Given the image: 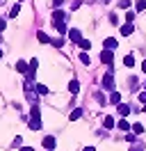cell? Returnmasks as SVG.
Returning a JSON list of instances; mask_svg holds the SVG:
<instances>
[{
	"label": "cell",
	"mask_w": 146,
	"mask_h": 151,
	"mask_svg": "<svg viewBox=\"0 0 146 151\" xmlns=\"http://www.w3.org/2000/svg\"><path fill=\"white\" fill-rule=\"evenodd\" d=\"M100 62H105V64L114 62V50H107V48H105V50L100 53Z\"/></svg>",
	"instance_id": "1"
},
{
	"label": "cell",
	"mask_w": 146,
	"mask_h": 151,
	"mask_svg": "<svg viewBox=\"0 0 146 151\" xmlns=\"http://www.w3.org/2000/svg\"><path fill=\"white\" fill-rule=\"evenodd\" d=\"M103 87H105V89H112V87H114V73H112V71L105 73V78H103Z\"/></svg>",
	"instance_id": "2"
},
{
	"label": "cell",
	"mask_w": 146,
	"mask_h": 151,
	"mask_svg": "<svg viewBox=\"0 0 146 151\" xmlns=\"http://www.w3.org/2000/svg\"><path fill=\"white\" fill-rule=\"evenodd\" d=\"M103 44H105V48H107V50H117V46H119V41H117L114 37H107Z\"/></svg>",
	"instance_id": "3"
},
{
	"label": "cell",
	"mask_w": 146,
	"mask_h": 151,
	"mask_svg": "<svg viewBox=\"0 0 146 151\" xmlns=\"http://www.w3.org/2000/svg\"><path fill=\"white\" fill-rule=\"evenodd\" d=\"M69 37H71V41H82V32L78 28H71V32H69Z\"/></svg>",
	"instance_id": "4"
},
{
	"label": "cell",
	"mask_w": 146,
	"mask_h": 151,
	"mask_svg": "<svg viewBox=\"0 0 146 151\" xmlns=\"http://www.w3.org/2000/svg\"><path fill=\"white\" fill-rule=\"evenodd\" d=\"M44 147L48 151H53V147H55V137L53 135H48V137H44Z\"/></svg>",
	"instance_id": "5"
},
{
	"label": "cell",
	"mask_w": 146,
	"mask_h": 151,
	"mask_svg": "<svg viewBox=\"0 0 146 151\" xmlns=\"http://www.w3.org/2000/svg\"><path fill=\"white\" fill-rule=\"evenodd\" d=\"M119 101H121V94H119V92H112V94H110V103L119 105Z\"/></svg>",
	"instance_id": "6"
},
{
	"label": "cell",
	"mask_w": 146,
	"mask_h": 151,
	"mask_svg": "<svg viewBox=\"0 0 146 151\" xmlns=\"http://www.w3.org/2000/svg\"><path fill=\"white\" fill-rule=\"evenodd\" d=\"M123 64L132 69V66H135V55H126V57H123Z\"/></svg>",
	"instance_id": "7"
},
{
	"label": "cell",
	"mask_w": 146,
	"mask_h": 151,
	"mask_svg": "<svg viewBox=\"0 0 146 151\" xmlns=\"http://www.w3.org/2000/svg\"><path fill=\"white\" fill-rule=\"evenodd\" d=\"M36 39H39V41H44V44H48V41H50V37H48L46 32H41V30L36 32Z\"/></svg>",
	"instance_id": "8"
},
{
	"label": "cell",
	"mask_w": 146,
	"mask_h": 151,
	"mask_svg": "<svg viewBox=\"0 0 146 151\" xmlns=\"http://www.w3.org/2000/svg\"><path fill=\"white\" fill-rule=\"evenodd\" d=\"M69 89H71L73 94H75V92H80V83H78V80H71V85H69Z\"/></svg>",
	"instance_id": "9"
},
{
	"label": "cell",
	"mask_w": 146,
	"mask_h": 151,
	"mask_svg": "<svg viewBox=\"0 0 146 151\" xmlns=\"http://www.w3.org/2000/svg\"><path fill=\"white\" fill-rule=\"evenodd\" d=\"M117 110H119V114H128V112H130V105H121V103H119Z\"/></svg>",
	"instance_id": "10"
},
{
	"label": "cell",
	"mask_w": 146,
	"mask_h": 151,
	"mask_svg": "<svg viewBox=\"0 0 146 151\" xmlns=\"http://www.w3.org/2000/svg\"><path fill=\"white\" fill-rule=\"evenodd\" d=\"M80 117H82V110L78 108V110H73V112H71V122H78Z\"/></svg>",
	"instance_id": "11"
},
{
	"label": "cell",
	"mask_w": 146,
	"mask_h": 151,
	"mask_svg": "<svg viewBox=\"0 0 146 151\" xmlns=\"http://www.w3.org/2000/svg\"><path fill=\"white\" fill-rule=\"evenodd\" d=\"M16 69L21 71V73H25V71H30V66H27L25 62H18V64H16Z\"/></svg>",
	"instance_id": "12"
},
{
	"label": "cell",
	"mask_w": 146,
	"mask_h": 151,
	"mask_svg": "<svg viewBox=\"0 0 146 151\" xmlns=\"http://www.w3.org/2000/svg\"><path fill=\"white\" fill-rule=\"evenodd\" d=\"M105 128H114V117H105Z\"/></svg>",
	"instance_id": "13"
},
{
	"label": "cell",
	"mask_w": 146,
	"mask_h": 151,
	"mask_svg": "<svg viewBox=\"0 0 146 151\" xmlns=\"http://www.w3.org/2000/svg\"><path fill=\"white\" fill-rule=\"evenodd\" d=\"M121 35H132V25H123V28H121Z\"/></svg>",
	"instance_id": "14"
},
{
	"label": "cell",
	"mask_w": 146,
	"mask_h": 151,
	"mask_svg": "<svg viewBox=\"0 0 146 151\" xmlns=\"http://www.w3.org/2000/svg\"><path fill=\"white\" fill-rule=\"evenodd\" d=\"M36 94H48V87L46 85H36Z\"/></svg>",
	"instance_id": "15"
},
{
	"label": "cell",
	"mask_w": 146,
	"mask_h": 151,
	"mask_svg": "<svg viewBox=\"0 0 146 151\" xmlns=\"http://www.w3.org/2000/svg\"><path fill=\"white\" fill-rule=\"evenodd\" d=\"M132 131L139 135V133H144V126H142V124H132Z\"/></svg>",
	"instance_id": "16"
},
{
	"label": "cell",
	"mask_w": 146,
	"mask_h": 151,
	"mask_svg": "<svg viewBox=\"0 0 146 151\" xmlns=\"http://www.w3.org/2000/svg\"><path fill=\"white\" fill-rule=\"evenodd\" d=\"M117 126L121 128V131H128V128H130V124H128V122H123V119H121V122H119Z\"/></svg>",
	"instance_id": "17"
},
{
	"label": "cell",
	"mask_w": 146,
	"mask_h": 151,
	"mask_svg": "<svg viewBox=\"0 0 146 151\" xmlns=\"http://www.w3.org/2000/svg\"><path fill=\"white\" fill-rule=\"evenodd\" d=\"M18 12H21V5H14V7H11V12H9V16H16Z\"/></svg>",
	"instance_id": "18"
},
{
	"label": "cell",
	"mask_w": 146,
	"mask_h": 151,
	"mask_svg": "<svg viewBox=\"0 0 146 151\" xmlns=\"http://www.w3.org/2000/svg\"><path fill=\"white\" fill-rule=\"evenodd\" d=\"M89 46H91V44L87 41V39H82V41H80V48H82V50H89Z\"/></svg>",
	"instance_id": "19"
},
{
	"label": "cell",
	"mask_w": 146,
	"mask_h": 151,
	"mask_svg": "<svg viewBox=\"0 0 146 151\" xmlns=\"http://www.w3.org/2000/svg\"><path fill=\"white\" fill-rule=\"evenodd\" d=\"M80 62H82V64H89V57H87V53H80Z\"/></svg>",
	"instance_id": "20"
},
{
	"label": "cell",
	"mask_w": 146,
	"mask_h": 151,
	"mask_svg": "<svg viewBox=\"0 0 146 151\" xmlns=\"http://www.w3.org/2000/svg\"><path fill=\"white\" fill-rule=\"evenodd\" d=\"M110 21H112V23L117 25V23H119V16H117V14H110Z\"/></svg>",
	"instance_id": "21"
},
{
	"label": "cell",
	"mask_w": 146,
	"mask_h": 151,
	"mask_svg": "<svg viewBox=\"0 0 146 151\" xmlns=\"http://www.w3.org/2000/svg\"><path fill=\"white\" fill-rule=\"evenodd\" d=\"M139 101H142V103H146V92H144V94H139Z\"/></svg>",
	"instance_id": "22"
},
{
	"label": "cell",
	"mask_w": 146,
	"mask_h": 151,
	"mask_svg": "<svg viewBox=\"0 0 146 151\" xmlns=\"http://www.w3.org/2000/svg\"><path fill=\"white\" fill-rule=\"evenodd\" d=\"M53 2H55V7H59V5H62L64 0H53Z\"/></svg>",
	"instance_id": "23"
},
{
	"label": "cell",
	"mask_w": 146,
	"mask_h": 151,
	"mask_svg": "<svg viewBox=\"0 0 146 151\" xmlns=\"http://www.w3.org/2000/svg\"><path fill=\"white\" fill-rule=\"evenodd\" d=\"M142 71H144V73H146V60H144V62H142Z\"/></svg>",
	"instance_id": "24"
},
{
	"label": "cell",
	"mask_w": 146,
	"mask_h": 151,
	"mask_svg": "<svg viewBox=\"0 0 146 151\" xmlns=\"http://www.w3.org/2000/svg\"><path fill=\"white\" fill-rule=\"evenodd\" d=\"M21 151H34V149H30V147H23V149H21Z\"/></svg>",
	"instance_id": "25"
},
{
	"label": "cell",
	"mask_w": 146,
	"mask_h": 151,
	"mask_svg": "<svg viewBox=\"0 0 146 151\" xmlns=\"http://www.w3.org/2000/svg\"><path fill=\"white\" fill-rule=\"evenodd\" d=\"M0 57H2V48H0Z\"/></svg>",
	"instance_id": "26"
},
{
	"label": "cell",
	"mask_w": 146,
	"mask_h": 151,
	"mask_svg": "<svg viewBox=\"0 0 146 151\" xmlns=\"http://www.w3.org/2000/svg\"><path fill=\"white\" fill-rule=\"evenodd\" d=\"M144 87H146V83H144Z\"/></svg>",
	"instance_id": "27"
},
{
	"label": "cell",
	"mask_w": 146,
	"mask_h": 151,
	"mask_svg": "<svg viewBox=\"0 0 146 151\" xmlns=\"http://www.w3.org/2000/svg\"><path fill=\"white\" fill-rule=\"evenodd\" d=\"M144 110H146V108H144Z\"/></svg>",
	"instance_id": "28"
}]
</instances>
